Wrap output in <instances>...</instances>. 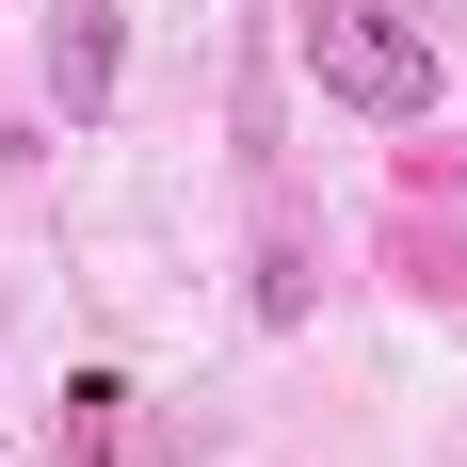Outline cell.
Here are the masks:
<instances>
[{
  "label": "cell",
  "instance_id": "6da1fadb",
  "mask_svg": "<svg viewBox=\"0 0 467 467\" xmlns=\"http://www.w3.org/2000/svg\"><path fill=\"white\" fill-rule=\"evenodd\" d=\"M290 48H306V81H323L338 113H371V130L435 113V33H420V16H387V0H306Z\"/></svg>",
  "mask_w": 467,
  "mask_h": 467
},
{
  "label": "cell",
  "instance_id": "7a4b0ae2",
  "mask_svg": "<svg viewBox=\"0 0 467 467\" xmlns=\"http://www.w3.org/2000/svg\"><path fill=\"white\" fill-rule=\"evenodd\" d=\"M48 113L65 130H113V65H130V33H113V0H48Z\"/></svg>",
  "mask_w": 467,
  "mask_h": 467
}]
</instances>
